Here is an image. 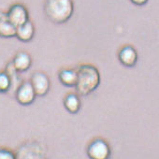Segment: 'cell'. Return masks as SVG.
<instances>
[{"mask_svg": "<svg viewBox=\"0 0 159 159\" xmlns=\"http://www.w3.org/2000/svg\"><path fill=\"white\" fill-rule=\"evenodd\" d=\"M16 35V26L11 24L6 15L0 17V37L10 39L13 38Z\"/></svg>", "mask_w": 159, "mask_h": 159, "instance_id": "cell-12", "label": "cell"}, {"mask_svg": "<svg viewBox=\"0 0 159 159\" xmlns=\"http://www.w3.org/2000/svg\"><path fill=\"white\" fill-rule=\"evenodd\" d=\"M138 52L131 45H125L118 52V59L120 63L126 67H133L138 62Z\"/></svg>", "mask_w": 159, "mask_h": 159, "instance_id": "cell-7", "label": "cell"}, {"mask_svg": "<svg viewBox=\"0 0 159 159\" xmlns=\"http://www.w3.org/2000/svg\"><path fill=\"white\" fill-rule=\"evenodd\" d=\"M77 75L75 88L82 96L93 93L100 84V73L95 66L89 64L80 66L77 69Z\"/></svg>", "mask_w": 159, "mask_h": 159, "instance_id": "cell-1", "label": "cell"}, {"mask_svg": "<svg viewBox=\"0 0 159 159\" xmlns=\"http://www.w3.org/2000/svg\"><path fill=\"white\" fill-rule=\"evenodd\" d=\"M30 83L38 97H43L48 94L51 88V82L49 77L41 71L35 72L30 80Z\"/></svg>", "mask_w": 159, "mask_h": 159, "instance_id": "cell-4", "label": "cell"}, {"mask_svg": "<svg viewBox=\"0 0 159 159\" xmlns=\"http://www.w3.org/2000/svg\"><path fill=\"white\" fill-rule=\"evenodd\" d=\"M8 20L13 24L16 27L25 24L29 20V13L27 9L22 4H14L12 5L8 13L6 14Z\"/></svg>", "mask_w": 159, "mask_h": 159, "instance_id": "cell-6", "label": "cell"}, {"mask_svg": "<svg viewBox=\"0 0 159 159\" xmlns=\"http://www.w3.org/2000/svg\"><path fill=\"white\" fill-rule=\"evenodd\" d=\"M15 98L18 103H20L21 105L27 106L32 104L35 101L37 95L31 83L30 82L22 83L16 90Z\"/></svg>", "mask_w": 159, "mask_h": 159, "instance_id": "cell-5", "label": "cell"}, {"mask_svg": "<svg viewBox=\"0 0 159 159\" xmlns=\"http://www.w3.org/2000/svg\"><path fill=\"white\" fill-rule=\"evenodd\" d=\"M77 70L71 68H64L60 70L58 79L60 83L67 87H75L77 83Z\"/></svg>", "mask_w": 159, "mask_h": 159, "instance_id": "cell-10", "label": "cell"}, {"mask_svg": "<svg viewBox=\"0 0 159 159\" xmlns=\"http://www.w3.org/2000/svg\"><path fill=\"white\" fill-rule=\"evenodd\" d=\"M11 78L7 72L0 71V93H7L11 87Z\"/></svg>", "mask_w": 159, "mask_h": 159, "instance_id": "cell-13", "label": "cell"}, {"mask_svg": "<svg viewBox=\"0 0 159 159\" xmlns=\"http://www.w3.org/2000/svg\"><path fill=\"white\" fill-rule=\"evenodd\" d=\"M11 63L17 72H25L31 66L32 58L29 53L25 52H19L15 54Z\"/></svg>", "mask_w": 159, "mask_h": 159, "instance_id": "cell-8", "label": "cell"}, {"mask_svg": "<svg viewBox=\"0 0 159 159\" xmlns=\"http://www.w3.org/2000/svg\"><path fill=\"white\" fill-rule=\"evenodd\" d=\"M0 159H16V154L6 148H0Z\"/></svg>", "mask_w": 159, "mask_h": 159, "instance_id": "cell-14", "label": "cell"}, {"mask_svg": "<svg viewBox=\"0 0 159 159\" xmlns=\"http://www.w3.org/2000/svg\"><path fill=\"white\" fill-rule=\"evenodd\" d=\"M130 1L134 4V5H137V6H143L145 5L148 0H130Z\"/></svg>", "mask_w": 159, "mask_h": 159, "instance_id": "cell-15", "label": "cell"}, {"mask_svg": "<svg viewBox=\"0 0 159 159\" xmlns=\"http://www.w3.org/2000/svg\"><path fill=\"white\" fill-rule=\"evenodd\" d=\"M111 154V147L103 139H96L88 145L87 155L90 159H110Z\"/></svg>", "mask_w": 159, "mask_h": 159, "instance_id": "cell-3", "label": "cell"}, {"mask_svg": "<svg viewBox=\"0 0 159 159\" xmlns=\"http://www.w3.org/2000/svg\"><path fill=\"white\" fill-rule=\"evenodd\" d=\"M34 35H35V26L33 23L29 20L25 24L16 27L15 37L23 42L30 41L34 38Z\"/></svg>", "mask_w": 159, "mask_h": 159, "instance_id": "cell-9", "label": "cell"}, {"mask_svg": "<svg viewBox=\"0 0 159 159\" xmlns=\"http://www.w3.org/2000/svg\"><path fill=\"white\" fill-rule=\"evenodd\" d=\"M44 11L50 21L55 24H64L71 18L74 4L72 0H47Z\"/></svg>", "mask_w": 159, "mask_h": 159, "instance_id": "cell-2", "label": "cell"}, {"mask_svg": "<svg viewBox=\"0 0 159 159\" xmlns=\"http://www.w3.org/2000/svg\"><path fill=\"white\" fill-rule=\"evenodd\" d=\"M64 106L68 112L75 114V113L79 112V111L81 110L82 102H81V99H80L78 95H76L74 93H70L65 97Z\"/></svg>", "mask_w": 159, "mask_h": 159, "instance_id": "cell-11", "label": "cell"}]
</instances>
